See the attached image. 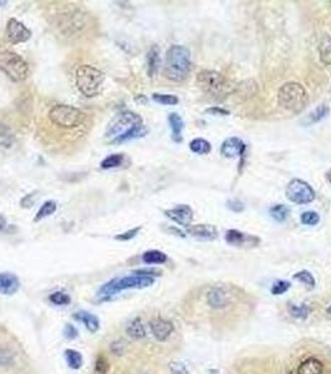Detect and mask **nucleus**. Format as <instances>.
<instances>
[{"label":"nucleus","instance_id":"1","mask_svg":"<svg viewBox=\"0 0 331 374\" xmlns=\"http://www.w3.org/2000/svg\"><path fill=\"white\" fill-rule=\"evenodd\" d=\"M147 133V129L143 125L142 117L136 112L125 110L115 115L108 122L105 132V140L112 145L124 144L133 138L142 137Z\"/></svg>","mask_w":331,"mask_h":374},{"label":"nucleus","instance_id":"2","mask_svg":"<svg viewBox=\"0 0 331 374\" xmlns=\"http://www.w3.org/2000/svg\"><path fill=\"white\" fill-rule=\"evenodd\" d=\"M191 53L182 45H172L167 50L164 64V75L168 80L181 82L188 77L191 71Z\"/></svg>","mask_w":331,"mask_h":374},{"label":"nucleus","instance_id":"3","mask_svg":"<svg viewBox=\"0 0 331 374\" xmlns=\"http://www.w3.org/2000/svg\"><path fill=\"white\" fill-rule=\"evenodd\" d=\"M278 104L285 110L299 114L308 104V92L300 82H287L278 91Z\"/></svg>","mask_w":331,"mask_h":374},{"label":"nucleus","instance_id":"4","mask_svg":"<svg viewBox=\"0 0 331 374\" xmlns=\"http://www.w3.org/2000/svg\"><path fill=\"white\" fill-rule=\"evenodd\" d=\"M47 116L55 126L66 130L77 129L82 126L87 120V115L84 111L65 104H58L52 106Z\"/></svg>","mask_w":331,"mask_h":374},{"label":"nucleus","instance_id":"5","mask_svg":"<svg viewBox=\"0 0 331 374\" xmlns=\"http://www.w3.org/2000/svg\"><path fill=\"white\" fill-rule=\"evenodd\" d=\"M154 283V278L146 276H138V274H133L132 276L121 277V278H114L105 285H102L98 290L97 296L102 299H108L112 296L117 295V293L122 292L125 290H132V288H137V290H142V288H147Z\"/></svg>","mask_w":331,"mask_h":374},{"label":"nucleus","instance_id":"6","mask_svg":"<svg viewBox=\"0 0 331 374\" xmlns=\"http://www.w3.org/2000/svg\"><path fill=\"white\" fill-rule=\"evenodd\" d=\"M105 74L92 65H81L76 70V86L86 98L98 95L103 87Z\"/></svg>","mask_w":331,"mask_h":374},{"label":"nucleus","instance_id":"7","mask_svg":"<svg viewBox=\"0 0 331 374\" xmlns=\"http://www.w3.org/2000/svg\"><path fill=\"white\" fill-rule=\"evenodd\" d=\"M197 84L208 95L218 99L231 95L236 90L224 75L214 70L199 71L197 75Z\"/></svg>","mask_w":331,"mask_h":374},{"label":"nucleus","instance_id":"8","mask_svg":"<svg viewBox=\"0 0 331 374\" xmlns=\"http://www.w3.org/2000/svg\"><path fill=\"white\" fill-rule=\"evenodd\" d=\"M0 70L14 82L24 81L30 73L28 61L14 52H3L0 54Z\"/></svg>","mask_w":331,"mask_h":374},{"label":"nucleus","instance_id":"9","mask_svg":"<svg viewBox=\"0 0 331 374\" xmlns=\"http://www.w3.org/2000/svg\"><path fill=\"white\" fill-rule=\"evenodd\" d=\"M285 195L289 201L296 205L310 204L315 200L314 189L308 182L299 178H294L288 183L285 189Z\"/></svg>","mask_w":331,"mask_h":374},{"label":"nucleus","instance_id":"10","mask_svg":"<svg viewBox=\"0 0 331 374\" xmlns=\"http://www.w3.org/2000/svg\"><path fill=\"white\" fill-rule=\"evenodd\" d=\"M5 34H7L8 40H9L12 44L25 42L31 37L30 29H29L28 26L24 25L21 21H19L14 18L8 20L7 29H5Z\"/></svg>","mask_w":331,"mask_h":374},{"label":"nucleus","instance_id":"11","mask_svg":"<svg viewBox=\"0 0 331 374\" xmlns=\"http://www.w3.org/2000/svg\"><path fill=\"white\" fill-rule=\"evenodd\" d=\"M164 215L173 222L181 224L186 228L191 226L192 220H193V210L188 205H178L171 210H165Z\"/></svg>","mask_w":331,"mask_h":374},{"label":"nucleus","instance_id":"12","mask_svg":"<svg viewBox=\"0 0 331 374\" xmlns=\"http://www.w3.org/2000/svg\"><path fill=\"white\" fill-rule=\"evenodd\" d=\"M226 241L236 247H253V246H258L260 240L252 235L240 232L238 229H228L226 232Z\"/></svg>","mask_w":331,"mask_h":374},{"label":"nucleus","instance_id":"13","mask_svg":"<svg viewBox=\"0 0 331 374\" xmlns=\"http://www.w3.org/2000/svg\"><path fill=\"white\" fill-rule=\"evenodd\" d=\"M245 150H247V146L239 137H229L222 144L220 152L227 159H233V157L242 159L245 155Z\"/></svg>","mask_w":331,"mask_h":374},{"label":"nucleus","instance_id":"14","mask_svg":"<svg viewBox=\"0 0 331 374\" xmlns=\"http://www.w3.org/2000/svg\"><path fill=\"white\" fill-rule=\"evenodd\" d=\"M149 328H151V332L154 338L159 342H164L165 339H168V337L172 335L173 330H175L172 322L163 319V318L152 319L149 322Z\"/></svg>","mask_w":331,"mask_h":374},{"label":"nucleus","instance_id":"15","mask_svg":"<svg viewBox=\"0 0 331 374\" xmlns=\"http://www.w3.org/2000/svg\"><path fill=\"white\" fill-rule=\"evenodd\" d=\"M20 288V279L17 274L12 272H2L0 273V293L4 296H13Z\"/></svg>","mask_w":331,"mask_h":374},{"label":"nucleus","instance_id":"16","mask_svg":"<svg viewBox=\"0 0 331 374\" xmlns=\"http://www.w3.org/2000/svg\"><path fill=\"white\" fill-rule=\"evenodd\" d=\"M207 302L212 308L222 309L228 306L229 303V295L224 288L214 287L208 292Z\"/></svg>","mask_w":331,"mask_h":374},{"label":"nucleus","instance_id":"17","mask_svg":"<svg viewBox=\"0 0 331 374\" xmlns=\"http://www.w3.org/2000/svg\"><path fill=\"white\" fill-rule=\"evenodd\" d=\"M187 233L199 240H214L218 236L217 228L212 224L202 223L187 227Z\"/></svg>","mask_w":331,"mask_h":374},{"label":"nucleus","instance_id":"18","mask_svg":"<svg viewBox=\"0 0 331 374\" xmlns=\"http://www.w3.org/2000/svg\"><path fill=\"white\" fill-rule=\"evenodd\" d=\"M168 122H170L171 130H172V140L176 144H180L183 141V129H184V121L182 117L177 114V112H172L168 115Z\"/></svg>","mask_w":331,"mask_h":374},{"label":"nucleus","instance_id":"19","mask_svg":"<svg viewBox=\"0 0 331 374\" xmlns=\"http://www.w3.org/2000/svg\"><path fill=\"white\" fill-rule=\"evenodd\" d=\"M73 317L74 319L84 323L85 327H86L91 333H96L98 331V328H100V320H98V318L96 317L95 314L89 313V312L86 311L75 312Z\"/></svg>","mask_w":331,"mask_h":374},{"label":"nucleus","instance_id":"20","mask_svg":"<svg viewBox=\"0 0 331 374\" xmlns=\"http://www.w3.org/2000/svg\"><path fill=\"white\" fill-rule=\"evenodd\" d=\"M324 364L316 358H308L298 368V374H322Z\"/></svg>","mask_w":331,"mask_h":374},{"label":"nucleus","instance_id":"21","mask_svg":"<svg viewBox=\"0 0 331 374\" xmlns=\"http://www.w3.org/2000/svg\"><path fill=\"white\" fill-rule=\"evenodd\" d=\"M320 60L324 65H331V36L325 34L319 44Z\"/></svg>","mask_w":331,"mask_h":374},{"label":"nucleus","instance_id":"22","mask_svg":"<svg viewBox=\"0 0 331 374\" xmlns=\"http://www.w3.org/2000/svg\"><path fill=\"white\" fill-rule=\"evenodd\" d=\"M126 333L132 339H142L146 337V330L145 325L142 324L141 318H135L129 323L126 327Z\"/></svg>","mask_w":331,"mask_h":374},{"label":"nucleus","instance_id":"23","mask_svg":"<svg viewBox=\"0 0 331 374\" xmlns=\"http://www.w3.org/2000/svg\"><path fill=\"white\" fill-rule=\"evenodd\" d=\"M159 66V49L157 45L149 49L147 54V74L149 77L154 76V74L157 73Z\"/></svg>","mask_w":331,"mask_h":374},{"label":"nucleus","instance_id":"24","mask_svg":"<svg viewBox=\"0 0 331 374\" xmlns=\"http://www.w3.org/2000/svg\"><path fill=\"white\" fill-rule=\"evenodd\" d=\"M167 255L158 250H149L146 251L142 255V261L146 264H162L167 262Z\"/></svg>","mask_w":331,"mask_h":374},{"label":"nucleus","instance_id":"25","mask_svg":"<svg viewBox=\"0 0 331 374\" xmlns=\"http://www.w3.org/2000/svg\"><path fill=\"white\" fill-rule=\"evenodd\" d=\"M288 312L292 317L296 318V319H306L310 314L311 309L310 307L306 306V304H294L289 303L288 304Z\"/></svg>","mask_w":331,"mask_h":374},{"label":"nucleus","instance_id":"26","mask_svg":"<svg viewBox=\"0 0 331 374\" xmlns=\"http://www.w3.org/2000/svg\"><path fill=\"white\" fill-rule=\"evenodd\" d=\"M65 358L71 369H80L82 367V364H84V358H82L81 353L75 351V349H66Z\"/></svg>","mask_w":331,"mask_h":374},{"label":"nucleus","instance_id":"27","mask_svg":"<svg viewBox=\"0 0 331 374\" xmlns=\"http://www.w3.org/2000/svg\"><path fill=\"white\" fill-rule=\"evenodd\" d=\"M125 162V155L124 154H112L110 156L105 157L101 161V168L103 170H110V168L120 167Z\"/></svg>","mask_w":331,"mask_h":374},{"label":"nucleus","instance_id":"28","mask_svg":"<svg viewBox=\"0 0 331 374\" xmlns=\"http://www.w3.org/2000/svg\"><path fill=\"white\" fill-rule=\"evenodd\" d=\"M189 149H191L192 152L198 155H207L209 154L210 150H212V146L210 144L208 143L207 140L204 138H194V140L191 141L189 144Z\"/></svg>","mask_w":331,"mask_h":374},{"label":"nucleus","instance_id":"29","mask_svg":"<svg viewBox=\"0 0 331 374\" xmlns=\"http://www.w3.org/2000/svg\"><path fill=\"white\" fill-rule=\"evenodd\" d=\"M329 111H330V109H329V106H327V105L317 106V108L315 109L313 112H310V114H309V116L306 117L305 121L308 122L309 125L316 124V122L321 121L322 119H325V117L329 115Z\"/></svg>","mask_w":331,"mask_h":374},{"label":"nucleus","instance_id":"30","mask_svg":"<svg viewBox=\"0 0 331 374\" xmlns=\"http://www.w3.org/2000/svg\"><path fill=\"white\" fill-rule=\"evenodd\" d=\"M56 208H58V205H56L55 201H52V200L45 201L44 204H42L41 207H40V210L37 211L36 216L34 217V221L37 222V221L44 220V218L47 217V216L52 215V213H54L56 211Z\"/></svg>","mask_w":331,"mask_h":374},{"label":"nucleus","instance_id":"31","mask_svg":"<svg viewBox=\"0 0 331 374\" xmlns=\"http://www.w3.org/2000/svg\"><path fill=\"white\" fill-rule=\"evenodd\" d=\"M294 278L296 280H299V282L303 283V285L306 287V290H309V291L314 290L315 286H316V280H315L314 276L311 274V272L306 271V269L296 272V273L294 274Z\"/></svg>","mask_w":331,"mask_h":374},{"label":"nucleus","instance_id":"32","mask_svg":"<svg viewBox=\"0 0 331 374\" xmlns=\"http://www.w3.org/2000/svg\"><path fill=\"white\" fill-rule=\"evenodd\" d=\"M14 132L7 125H0V146L3 148H10L14 143Z\"/></svg>","mask_w":331,"mask_h":374},{"label":"nucleus","instance_id":"33","mask_svg":"<svg viewBox=\"0 0 331 374\" xmlns=\"http://www.w3.org/2000/svg\"><path fill=\"white\" fill-rule=\"evenodd\" d=\"M269 213L278 222H284L289 216V208L285 205H274L269 210Z\"/></svg>","mask_w":331,"mask_h":374},{"label":"nucleus","instance_id":"34","mask_svg":"<svg viewBox=\"0 0 331 374\" xmlns=\"http://www.w3.org/2000/svg\"><path fill=\"white\" fill-rule=\"evenodd\" d=\"M110 370V362L103 353H100L96 357L95 374H107Z\"/></svg>","mask_w":331,"mask_h":374},{"label":"nucleus","instance_id":"35","mask_svg":"<svg viewBox=\"0 0 331 374\" xmlns=\"http://www.w3.org/2000/svg\"><path fill=\"white\" fill-rule=\"evenodd\" d=\"M152 99H153L156 103L161 104V105H177L180 99L177 98L176 95H171V93H153L152 95Z\"/></svg>","mask_w":331,"mask_h":374},{"label":"nucleus","instance_id":"36","mask_svg":"<svg viewBox=\"0 0 331 374\" xmlns=\"http://www.w3.org/2000/svg\"><path fill=\"white\" fill-rule=\"evenodd\" d=\"M49 301L55 306H66V304L70 303L71 298L65 292H54L50 295Z\"/></svg>","mask_w":331,"mask_h":374},{"label":"nucleus","instance_id":"37","mask_svg":"<svg viewBox=\"0 0 331 374\" xmlns=\"http://www.w3.org/2000/svg\"><path fill=\"white\" fill-rule=\"evenodd\" d=\"M300 220L301 223L306 224V226H315V224L319 223L320 216L315 211H306V212H304L301 215Z\"/></svg>","mask_w":331,"mask_h":374},{"label":"nucleus","instance_id":"38","mask_svg":"<svg viewBox=\"0 0 331 374\" xmlns=\"http://www.w3.org/2000/svg\"><path fill=\"white\" fill-rule=\"evenodd\" d=\"M290 287H292V285H290V282H288V280H277V282L271 286V295L274 296L284 295L285 292L289 291Z\"/></svg>","mask_w":331,"mask_h":374},{"label":"nucleus","instance_id":"39","mask_svg":"<svg viewBox=\"0 0 331 374\" xmlns=\"http://www.w3.org/2000/svg\"><path fill=\"white\" fill-rule=\"evenodd\" d=\"M141 228H142L141 226L135 227V228L130 229V231H126V232H124V233H120V235H117V236H115V240H117V241H124V242L130 241V240L135 239V237L137 236L138 232L141 231Z\"/></svg>","mask_w":331,"mask_h":374},{"label":"nucleus","instance_id":"40","mask_svg":"<svg viewBox=\"0 0 331 374\" xmlns=\"http://www.w3.org/2000/svg\"><path fill=\"white\" fill-rule=\"evenodd\" d=\"M125 349H126V344L122 339L112 342L110 344V352L114 355H122L125 353Z\"/></svg>","mask_w":331,"mask_h":374},{"label":"nucleus","instance_id":"41","mask_svg":"<svg viewBox=\"0 0 331 374\" xmlns=\"http://www.w3.org/2000/svg\"><path fill=\"white\" fill-rule=\"evenodd\" d=\"M133 274H138V276H146V277H157L161 276L162 272L159 269L156 268H141V269H136V271L132 272Z\"/></svg>","mask_w":331,"mask_h":374},{"label":"nucleus","instance_id":"42","mask_svg":"<svg viewBox=\"0 0 331 374\" xmlns=\"http://www.w3.org/2000/svg\"><path fill=\"white\" fill-rule=\"evenodd\" d=\"M63 335L66 339H75L79 336V331H77L76 327L73 324H66L65 327H64Z\"/></svg>","mask_w":331,"mask_h":374},{"label":"nucleus","instance_id":"43","mask_svg":"<svg viewBox=\"0 0 331 374\" xmlns=\"http://www.w3.org/2000/svg\"><path fill=\"white\" fill-rule=\"evenodd\" d=\"M170 368L171 374H188V370H187V368L184 367V364H182V363L173 362L171 363Z\"/></svg>","mask_w":331,"mask_h":374},{"label":"nucleus","instance_id":"44","mask_svg":"<svg viewBox=\"0 0 331 374\" xmlns=\"http://www.w3.org/2000/svg\"><path fill=\"white\" fill-rule=\"evenodd\" d=\"M13 355L10 354L9 351L7 349H0V364L2 365H7L12 362Z\"/></svg>","mask_w":331,"mask_h":374},{"label":"nucleus","instance_id":"45","mask_svg":"<svg viewBox=\"0 0 331 374\" xmlns=\"http://www.w3.org/2000/svg\"><path fill=\"white\" fill-rule=\"evenodd\" d=\"M228 207L231 208L232 211H234V212H242V211L244 210V205H243V202L238 201V200L228 201Z\"/></svg>","mask_w":331,"mask_h":374},{"label":"nucleus","instance_id":"46","mask_svg":"<svg viewBox=\"0 0 331 374\" xmlns=\"http://www.w3.org/2000/svg\"><path fill=\"white\" fill-rule=\"evenodd\" d=\"M207 112H210L212 115H223V116H227V115H229V111L228 110H224V109H220V108H210V109H207Z\"/></svg>","mask_w":331,"mask_h":374},{"label":"nucleus","instance_id":"47","mask_svg":"<svg viewBox=\"0 0 331 374\" xmlns=\"http://www.w3.org/2000/svg\"><path fill=\"white\" fill-rule=\"evenodd\" d=\"M33 197H34L33 194L28 195V196L24 197V199L21 200V206H23V207H30V206H33V204H34Z\"/></svg>","mask_w":331,"mask_h":374},{"label":"nucleus","instance_id":"48","mask_svg":"<svg viewBox=\"0 0 331 374\" xmlns=\"http://www.w3.org/2000/svg\"><path fill=\"white\" fill-rule=\"evenodd\" d=\"M7 220H5L4 216L0 215V231H4L5 228H7Z\"/></svg>","mask_w":331,"mask_h":374},{"label":"nucleus","instance_id":"49","mask_svg":"<svg viewBox=\"0 0 331 374\" xmlns=\"http://www.w3.org/2000/svg\"><path fill=\"white\" fill-rule=\"evenodd\" d=\"M326 178L329 180V182H331V170H329L326 172Z\"/></svg>","mask_w":331,"mask_h":374},{"label":"nucleus","instance_id":"50","mask_svg":"<svg viewBox=\"0 0 331 374\" xmlns=\"http://www.w3.org/2000/svg\"><path fill=\"white\" fill-rule=\"evenodd\" d=\"M326 312H327V314H329V316L331 317V306H330V307H327V309H326Z\"/></svg>","mask_w":331,"mask_h":374},{"label":"nucleus","instance_id":"51","mask_svg":"<svg viewBox=\"0 0 331 374\" xmlns=\"http://www.w3.org/2000/svg\"><path fill=\"white\" fill-rule=\"evenodd\" d=\"M218 373H219L218 370H212V372H210V374H218Z\"/></svg>","mask_w":331,"mask_h":374},{"label":"nucleus","instance_id":"52","mask_svg":"<svg viewBox=\"0 0 331 374\" xmlns=\"http://www.w3.org/2000/svg\"><path fill=\"white\" fill-rule=\"evenodd\" d=\"M330 5H331V2H330Z\"/></svg>","mask_w":331,"mask_h":374}]
</instances>
